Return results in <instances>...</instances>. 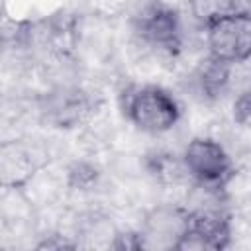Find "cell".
Instances as JSON below:
<instances>
[{"mask_svg": "<svg viewBox=\"0 0 251 251\" xmlns=\"http://www.w3.org/2000/svg\"><path fill=\"white\" fill-rule=\"evenodd\" d=\"M180 157L188 176L198 184L227 190L231 180L237 176L235 157L214 135L190 137Z\"/></svg>", "mask_w": 251, "mask_h": 251, "instance_id": "3", "label": "cell"}, {"mask_svg": "<svg viewBox=\"0 0 251 251\" xmlns=\"http://www.w3.org/2000/svg\"><path fill=\"white\" fill-rule=\"evenodd\" d=\"M204 47L210 57L229 65L251 59V16L227 14L208 24Z\"/></svg>", "mask_w": 251, "mask_h": 251, "instance_id": "5", "label": "cell"}, {"mask_svg": "<svg viewBox=\"0 0 251 251\" xmlns=\"http://www.w3.org/2000/svg\"><path fill=\"white\" fill-rule=\"evenodd\" d=\"M190 214L176 202L153 204L143 212L137 227L139 249H178Z\"/></svg>", "mask_w": 251, "mask_h": 251, "instance_id": "6", "label": "cell"}, {"mask_svg": "<svg viewBox=\"0 0 251 251\" xmlns=\"http://www.w3.org/2000/svg\"><path fill=\"white\" fill-rule=\"evenodd\" d=\"M188 227L178 249H226L233 241V216L227 208L188 212Z\"/></svg>", "mask_w": 251, "mask_h": 251, "instance_id": "7", "label": "cell"}, {"mask_svg": "<svg viewBox=\"0 0 251 251\" xmlns=\"http://www.w3.org/2000/svg\"><path fill=\"white\" fill-rule=\"evenodd\" d=\"M186 10L192 22H196L202 29L218 18L233 14L229 8V0H186Z\"/></svg>", "mask_w": 251, "mask_h": 251, "instance_id": "8", "label": "cell"}, {"mask_svg": "<svg viewBox=\"0 0 251 251\" xmlns=\"http://www.w3.org/2000/svg\"><path fill=\"white\" fill-rule=\"evenodd\" d=\"M122 112L129 126L155 137L173 131L182 118L173 92L153 82L127 86L122 94Z\"/></svg>", "mask_w": 251, "mask_h": 251, "instance_id": "2", "label": "cell"}, {"mask_svg": "<svg viewBox=\"0 0 251 251\" xmlns=\"http://www.w3.org/2000/svg\"><path fill=\"white\" fill-rule=\"evenodd\" d=\"M96 108L98 104L92 92L75 82L53 84L37 102L39 116L61 129L84 126L96 114Z\"/></svg>", "mask_w": 251, "mask_h": 251, "instance_id": "4", "label": "cell"}, {"mask_svg": "<svg viewBox=\"0 0 251 251\" xmlns=\"http://www.w3.org/2000/svg\"><path fill=\"white\" fill-rule=\"evenodd\" d=\"M133 45L163 59L175 61L186 45L184 24L167 0H143L129 20Z\"/></svg>", "mask_w": 251, "mask_h": 251, "instance_id": "1", "label": "cell"}, {"mask_svg": "<svg viewBox=\"0 0 251 251\" xmlns=\"http://www.w3.org/2000/svg\"><path fill=\"white\" fill-rule=\"evenodd\" d=\"M231 120L233 126L251 131V88H243L231 102Z\"/></svg>", "mask_w": 251, "mask_h": 251, "instance_id": "9", "label": "cell"}, {"mask_svg": "<svg viewBox=\"0 0 251 251\" xmlns=\"http://www.w3.org/2000/svg\"><path fill=\"white\" fill-rule=\"evenodd\" d=\"M229 8L233 14L251 16V0H229Z\"/></svg>", "mask_w": 251, "mask_h": 251, "instance_id": "10", "label": "cell"}]
</instances>
